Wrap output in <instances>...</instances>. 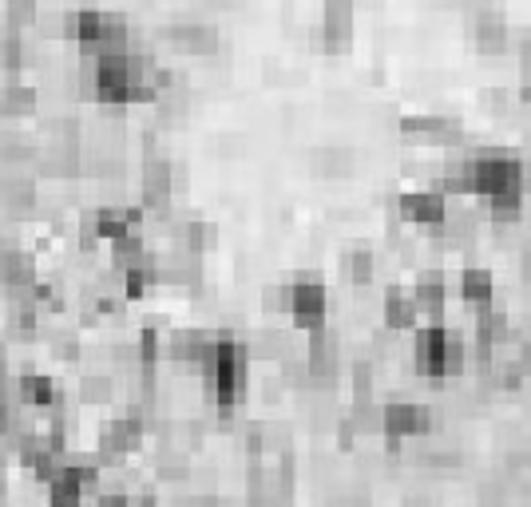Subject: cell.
Listing matches in <instances>:
<instances>
[{"mask_svg": "<svg viewBox=\"0 0 531 507\" xmlns=\"http://www.w3.org/2000/svg\"><path fill=\"white\" fill-rule=\"evenodd\" d=\"M8 373V357H4V349H0V377Z\"/></svg>", "mask_w": 531, "mask_h": 507, "instance_id": "cell-35", "label": "cell"}, {"mask_svg": "<svg viewBox=\"0 0 531 507\" xmlns=\"http://www.w3.org/2000/svg\"><path fill=\"white\" fill-rule=\"evenodd\" d=\"M143 444V416L139 408H127V412H115L111 420H104L100 428V460H119L127 452H135Z\"/></svg>", "mask_w": 531, "mask_h": 507, "instance_id": "cell-5", "label": "cell"}, {"mask_svg": "<svg viewBox=\"0 0 531 507\" xmlns=\"http://www.w3.org/2000/svg\"><path fill=\"white\" fill-rule=\"evenodd\" d=\"M52 349H56V357L72 361V357L80 353V341H76V333H72V329H60V333H52Z\"/></svg>", "mask_w": 531, "mask_h": 507, "instance_id": "cell-31", "label": "cell"}, {"mask_svg": "<svg viewBox=\"0 0 531 507\" xmlns=\"http://www.w3.org/2000/svg\"><path fill=\"white\" fill-rule=\"evenodd\" d=\"M179 507H218L214 496H187V500H179Z\"/></svg>", "mask_w": 531, "mask_h": 507, "instance_id": "cell-33", "label": "cell"}, {"mask_svg": "<svg viewBox=\"0 0 531 507\" xmlns=\"http://www.w3.org/2000/svg\"><path fill=\"white\" fill-rule=\"evenodd\" d=\"M314 167L318 171H329V175H341L353 167V151L349 147H318L314 151Z\"/></svg>", "mask_w": 531, "mask_h": 507, "instance_id": "cell-28", "label": "cell"}, {"mask_svg": "<svg viewBox=\"0 0 531 507\" xmlns=\"http://www.w3.org/2000/svg\"><path fill=\"white\" fill-rule=\"evenodd\" d=\"M413 361H417V373H425L432 381H444V377L464 373L468 345L444 321H428V325L417 329V337H413Z\"/></svg>", "mask_w": 531, "mask_h": 507, "instance_id": "cell-2", "label": "cell"}, {"mask_svg": "<svg viewBox=\"0 0 531 507\" xmlns=\"http://www.w3.org/2000/svg\"><path fill=\"white\" fill-rule=\"evenodd\" d=\"M16 405L20 408H36V412H48V408L60 405V385H56V377H48V373H40V369H28V373H20L16 377Z\"/></svg>", "mask_w": 531, "mask_h": 507, "instance_id": "cell-14", "label": "cell"}, {"mask_svg": "<svg viewBox=\"0 0 531 507\" xmlns=\"http://www.w3.org/2000/svg\"><path fill=\"white\" fill-rule=\"evenodd\" d=\"M262 305L270 313H290V282H274L270 290H262Z\"/></svg>", "mask_w": 531, "mask_h": 507, "instance_id": "cell-30", "label": "cell"}, {"mask_svg": "<svg viewBox=\"0 0 531 507\" xmlns=\"http://www.w3.org/2000/svg\"><path fill=\"white\" fill-rule=\"evenodd\" d=\"M345 274H349L353 286H369L373 274H377V254H373L369 246H353V250L345 254Z\"/></svg>", "mask_w": 531, "mask_h": 507, "instance_id": "cell-24", "label": "cell"}, {"mask_svg": "<svg viewBox=\"0 0 531 507\" xmlns=\"http://www.w3.org/2000/svg\"><path fill=\"white\" fill-rule=\"evenodd\" d=\"M211 353H214V333H207V329H171L163 337V357H171V361L211 369Z\"/></svg>", "mask_w": 531, "mask_h": 507, "instance_id": "cell-7", "label": "cell"}, {"mask_svg": "<svg viewBox=\"0 0 531 507\" xmlns=\"http://www.w3.org/2000/svg\"><path fill=\"white\" fill-rule=\"evenodd\" d=\"M151 254H147V242H143V230H135V234H123V238H115L111 242V266L123 274V270H131V266H143Z\"/></svg>", "mask_w": 531, "mask_h": 507, "instance_id": "cell-22", "label": "cell"}, {"mask_svg": "<svg viewBox=\"0 0 531 507\" xmlns=\"http://www.w3.org/2000/svg\"><path fill=\"white\" fill-rule=\"evenodd\" d=\"M111 393H115V381H111L107 373H88L84 381H76V397H80V405H107Z\"/></svg>", "mask_w": 531, "mask_h": 507, "instance_id": "cell-25", "label": "cell"}, {"mask_svg": "<svg viewBox=\"0 0 531 507\" xmlns=\"http://www.w3.org/2000/svg\"><path fill=\"white\" fill-rule=\"evenodd\" d=\"M460 294L464 302L472 305H492V294H496V278L488 266H464L460 270Z\"/></svg>", "mask_w": 531, "mask_h": 507, "instance_id": "cell-20", "label": "cell"}, {"mask_svg": "<svg viewBox=\"0 0 531 507\" xmlns=\"http://www.w3.org/2000/svg\"><path fill=\"white\" fill-rule=\"evenodd\" d=\"M211 393L218 408H238L250 389V341L238 333H214L211 353Z\"/></svg>", "mask_w": 531, "mask_h": 507, "instance_id": "cell-1", "label": "cell"}, {"mask_svg": "<svg viewBox=\"0 0 531 507\" xmlns=\"http://www.w3.org/2000/svg\"><path fill=\"white\" fill-rule=\"evenodd\" d=\"M321 40H325V48H333V52H341V48L353 40V0H325Z\"/></svg>", "mask_w": 531, "mask_h": 507, "instance_id": "cell-15", "label": "cell"}, {"mask_svg": "<svg viewBox=\"0 0 531 507\" xmlns=\"http://www.w3.org/2000/svg\"><path fill=\"white\" fill-rule=\"evenodd\" d=\"M520 262H524V274H528V278H531V246H528V250H524V254H520Z\"/></svg>", "mask_w": 531, "mask_h": 507, "instance_id": "cell-34", "label": "cell"}, {"mask_svg": "<svg viewBox=\"0 0 531 507\" xmlns=\"http://www.w3.org/2000/svg\"><path fill=\"white\" fill-rule=\"evenodd\" d=\"M36 262L28 250L12 246V242H0V290H8V298L24 294L32 282H36Z\"/></svg>", "mask_w": 531, "mask_h": 507, "instance_id": "cell-11", "label": "cell"}, {"mask_svg": "<svg viewBox=\"0 0 531 507\" xmlns=\"http://www.w3.org/2000/svg\"><path fill=\"white\" fill-rule=\"evenodd\" d=\"M4 12H8V28L20 32V28H32L40 20V0H8Z\"/></svg>", "mask_w": 531, "mask_h": 507, "instance_id": "cell-29", "label": "cell"}, {"mask_svg": "<svg viewBox=\"0 0 531 507\" xmlns=\"http://www.w3.org/2000/svg\"><path fill=\"white\" fill-rule=\"evenodd\" d=\"M337 361H341V337H337L329 325L310 329V341H306V365H310L314 381H333Z\"/></svg>", "mask_w": 531, "mask_h": 507, "instance_id": "cell-12", "label": "cell"}, {"mask_svg": "<svg viewBox=\"0 0 531 507\" xmlns=\"http://www.w3.org/2000/svg\"><path fill=\"white\" fill-rule=\"evenodd\" d=\"M381 317L389 329H413L417 317H421V305L413 298V290H401V286H389L385 298H381Z\"/></svg>", "mask_w": 531, "mask_h": 507, "instance_id": "cell-18", "label": "cell"}, {"mask_svg": "<svg viewBox=\"0 0 531 507\" xmlns=\"http://www.w3.org/2000/svg\"><path fill=\"white\" fill-rule=\"evenodd\" d=\"M401 214L409 218V222H417V226H440L444 222V214H448V195L432 183V187H417V191H405L401 199Z\"/></svg>", "mask_w": 531, "mask_h": 507, "instance_id": "cell-9", "label": "cell"}, {"mask_svg": "<svg viewBox=\"0 0 531 507\" xmlns=\"http://www.w3.org/2000/svg\"><path fill=\"white\" fill-rule=\"evenodd\" d=\"M211 242H214V222L211 218L195 214V218H187V222H183V246H187L191 254H203Z\"/></svg>", "mask_w": 531, "mask_h": 507, "instance_id": "cell-26", "label": "cell"}, {"mask_svg": "<svg viewBox=\"0 0 531 507\" xmlns=\"http://www.w3.org/2000/svg\"><path fill=\"white\" fill-rule=\"evenodd\" d=\"M163 40L187 56H214L218 52V28L207 20H175L163 28Z\"/></svg>", "mask_w": 531, "mask_h": 507, "instance_id": "cell-8", "label": "cell"}, {"mask_svg": "<svg viewBox=\"0 0 531 507\" xmlns=\"http://www.w3.org/2000/svg\"><path fill=\"white\" fill-rule=\"evenodd\" d=\"M290 317L302 329H318L329 317V286L321 274H294L290 278Z\"/></svg>", "mask_w": 531, "mask_h": 507, "instance_id": "cell-3", "label": "cell"}, {"mask_svg": "<svg viewBox=\"0 0 531 507\" xmlns=\"http://www.w3.org/2000/svg\"><path fill=\"white\" fill-rule=\"evenodd\" d=\"M472 44L484 52V56H500V52H508V20L496 12V8H488V4H480L476 12H472Z\"/></svg>", "mask_w": 531, "mask_h": 507, "instance_id": "cell-13", "label": "cell"}, {"mask_svg": "<svg viewBox=\"0 0 531 507\" xmlns=\"http://www.w3.org/2000/svg\"><path fill=\"white\" fill-rule=\"evenodd\" d=\"M20 64H24V44H20V36L8 28V32H0V72H4V76H16Z\"/></svg>", "mask_w": 531, "mask_h": 507, "instance_id": "cell-27", "label": "cell"}, {"mask_svg": "<svg viewBox=\"0 0 531 507\" xmlns=\"http://www.w3.org/2000/svg\"><path fill=\"white\" fill-rule=\"evenodd\" d=\"M88 214H92V226H96L100 242H115V238L135 234V230L143 226V206L104 203V206H96V210H88Z\"/></svg>", "mask_w": 531, "mask_h": 507, "instance_id": "cell-10", "label": "cell"}, {"mask_svg": "<svg viewBox=\"0 0 531 507\" xmlns=\"http://www.w3.org/2000/svg\"><path fill=\"white\" fill-rule=\"evenodd\" d=\"M96 507H135V500L123 488H107V492H96Z\"/></svg>", "mask_w": 531, "mask_h": 507, "instance_id": "cell-32", "label": "cell"}, {"mask_svg": "<svg viewBox=\"0 0 531 507\" xmlns=\"http://www.w3.org/2000/svg\"><path fill=\"white\" fill-rule=\"evenodd\" d=\"M428 432H432V408L421 401H389L381 408V436H389V444L417 440Z\"/></svg>", "mask_w": 531, "mask_h": 507, "instance_id": "cell-4", "label": "cell"}, {"mask_svg": "<svg viewBox=\"0 0 531 507\" xmlns=\"http://www.w3.org/2000/svg\"><path fill=\"white\" fill-rule=\"evenodd\" d=\"M524 187H508V191H496V195H488L484 203H488V214L496 218V222H516L520 214H524Z\"/></svg>", "mask_w": 531, "mask_h": 507, "instance_id": "cell-23", "label": "cell"}, {"mask_svg": "<svg viewBox=\"0 0 531 507\" xmlns=\"http://www.w3.org/2000/svg\"><path fill=\"white\" fill-rule=\"evenodd\" d=\"M32 111H36V88H28L20 80L0 84V115L4 119H20V115H32Z\"/></svg>", "mask_w": 531, "mask_h": 507, "instance_id": "cell-21", "label": "cell"}, {"mask_svg": "<svg viewBox=\"0 0 531 507\" xmlns=\"http://www.w3.org/2000/svg\"><path fill=\"white\" fill-rule=\"evenodd\" d=\"M401 135L409 139H428V143H452L460 139V123L448 119V115H405L401 119Z\"/></svg>", "mask_w": 531, "mask_h": 507, "instance_id": "cell-16", "label": "cell"}, {"mask_svg": "<svg viewBox=\"0 0 531 507\" xmlns=\"http://www.w3.org/2000/svg\"><path fill=\"white\" fill-rule=\"evenodd\" d=\"M472 341H480V345H504V341H512V317L504 313V309H492V305H480V313H476V333H472Z\"/></svg>", "mask_w": 531, "mask_h": 507, "instance_id": "cell-19", "label": "cell"}, {"mask_svg": "<svg viewBox=\"0 0 531 507\" xmlns=\"http://www.w3.org/2000/svg\"><path fill=\"white\" fill-rule=\"evenodd\" d=\"M413 298L421 305V313H428L432 321H440L444 302H448V278H444V270H436V266L421 270L417 282H413Z\"/></svg>", "mask_w": 531, "mask_h": 507, "instance_id": "cell-17", "label": "cell"}, {"mask_svg": "<svg viewBox=\"0 0 531 507\" xmlns=\"http://www.w3.org/2000/svg\"><path fill=\"white\" fill-rule=\"evenodd\" d=\"M171 191H175V163L167 155H147L139 163V195L143 206H171Z\"/></svg>", "mask_w": 531, "mask_h": 507, "instance_id": "cell-6", "label": "cell"}]
</instances>
